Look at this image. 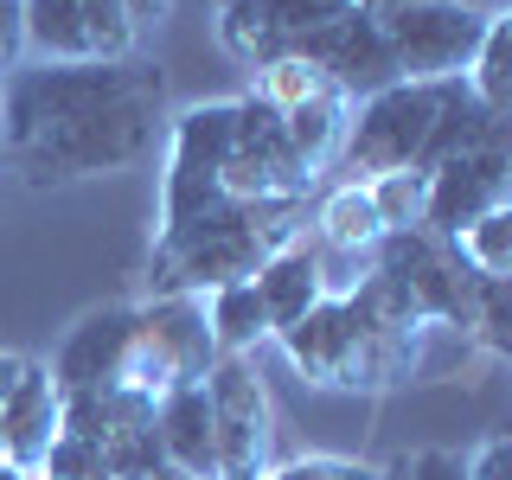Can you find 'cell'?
<instances>
[{
	"instance_id": "obj_1",
	"label": "cell",
	"mask_w": 512,
	"mask_h": 480,
	"mask_svg": "<svg viewBox=\"0 0 512 480\" xmlns=\"http://www.w3.org/2000/svg\"><path fill=\"white\" fill-rule=\"evenodd\" d=\"M308 199H224L212 212L154 231L148 288L154 295H212V288L250 282L282 244L301 237Z\"/></svg>"
},
{
	"instance_id": "obj_2",
	"label": "cell",
	"mask_w": 512,
	"mask_h": 480,
	"mask_svg": "<svg viewBox=\"0 0 512 480\" xmlns=\"http://www.w3.org/2000/svg\"><path fill=\"white\" fill-rule=\"evenodd\" d=\"M167 90V71L148 58H96V64H13L0 77V148L20 154L26 141L52 135V128L109 109L122 96Z\"/></svg>"
},
{
	"instance_id": "obj_3",
	"label": "cell",
	"mask_w": 512,
	"mask_h": 480,
	"mask_svg": "<svg viewBox=\"0 0 512 480\" xmlns=\"http://www.w3.org/2000/svg\"><path fill=\"white\" fill-rule=\"evenodd\" d=\"M160 103H167V90L122 96V103L90 109V116H77V122L52 128V135L26 141V148H20V154H7V160L26 173V186L90 180V173H116V167H128V160H141V154L154 148Z\"/></svg>"
},
{
	"instance_id": "obj_4",
	"label": "cell",
	"mask_w": 512,
	"mask_h": 480,
	"mask_svg": "<svg viewBox=\"0 0 512 480\" xmlns=\"http://www.w3.org/2000/svg\"><path fill=\"white\" fill-rule=\"evenodd\" d=\"M212 365H218V346H212V327H205V295H154L148 308H135V346H128L116 384L160 404L173 384L205 378Z\"/></svg>"
},
{
	"instance_id": "obj_5",
	"label": "cell",
	"mask_w": 512,
	"mask_h": 480,
	"mask_svg": "<svg viewBox=\"0 0 512 480\" xmlns=\"http://www.w3.org/2000/svg\"><path fill=\"white\" fill-rule=\"evenodd\" d=\"M372 269L404 288L410 308L423 314V327H461L468 333V308H474V282L480 276L461 263V250L448 244V237L423 231V224L384 231L378 250H372Z\"/></svg>"
},
{
	"instance_id": "obj_6",
	"label": "cell",
	"mask_w": 512,
	"mask_h": 480,
	"mask_svg": "<svg viewBox=\"0 0 512 480\" xmlns=\"http://www.w3.org/2000/svg\"><path fill=\"white\" fill-rule=\"evenodd\" d=\"M384 26V45L397 58L404 84H448L468 71V58L487 39V13L468 0H410L397 13H372Z\"/></svg>"
},
{
	"instance_id": "obj_7",
	"label": "cell",
	"mask_w": 512,
	"mask_h": 480,
	"mask_svg": "<svg viewBox=\"0 0 512 480\" xmlns=\"http://www.w3.org/2000/svg\"><path fill=\"white\" fill-rule=\"evenodd\" d=\"M436 109H442V84H391V90L365 96V103H352L346 148H340L346 173H359V186H365V180H378V173L416 167Z\"/></svg>"
},
{
	"instance_id": "obj_8",
	"label": "cell",
	"mask_w": 512,
	"mask_h": 480,
	"mask_svg": "<svg viewBox=\"0 0 512 480\" xmlns=\"http://www.w3.org/2000/svg\"><path fill=\"white\" fill-rule=\"evenodd\" d=\"M340 308L352 320V340H359V391H391L423 365V314L410 308V295L391 276L365 269V282L340 295Z\"/></svg>"
},
{
	"instance_id": "obj_9",
	"label": "cell",
	"mask_w": 512,
	"mask_h": 480,
	"mask_svg": "<svg viewBox=\"0 0 512 480\" xmlns=\"http://www.w3.org/2000/svg\"><path fill=\"white\" fill-rule=\"evenodd\" d=\"M231 103H192L173 116L167 173H160V231L224 205V154H231Z\"/></svg>"
},
{
	"instance_id": "obj_10",
	"label": "cell",
	"mask_w": 512,
	"mask_h": 480,
	"mask_svg": "<svg viewBox=\"0 0 512 480\" xmlns=\"http://www.w3.org/2000/svg\"><path fill=\"white\" fill-rule=\"evenodd\" d=\"M231 154H224V199H308L320 186L308 167L295 160L282 135V116L263 96H231Z\"/></svg>"
},
{
	"instance_id": "obj_11",
	"label": "cell",
	"mask_w": 512,
	"mask_h": 480,
	"mask_svg": "<svg viewBox=\"0 0 512 480\" xmlns=\"http://www.w3.org/2000/svg\"><path fill=\"white\" fill-rule=\"evenodd\" d=\"M205 397H212V436H218V480H263L269 448H276V416H269V391L250 359H218L205 372Z\"/></svg>"
},
{
	"instance_id": "obj_12",
	"label": "cell",
	"mask_w": 512,
	"mask_h": 480,
	"mask_svg": "<svg viewBox=\"0 0 512 480\" xmlns=\"http://www.w3.org/2000/svg\"><path fill=\"white\" fill-rule=\"evenodd\" d=\"M26 52L39 64L135 58V26L116 0H26Z\"/></svg>"
},
{
	"instance_id": "obj_13",
	"label": "cell",
	"mask_w": 512,
	"mask_h": 480,
	"mask_svg": "<svg viewBox=\"0 0 512 480\" xmlns=\"http://www.w3.org/2000/svg\"><path fill=\"white\" fill-rule=\"evenodd\" d=\"M288 58L314 64V71L327 77V84L340 90L346 103H365V96H378V90L404 84V77H397L391 45H384V26L372 20V13H359V7L340 13V20H327L320 32H308V39H301Z\"/></svg>"
},
{
	"instance_id": "obj_14",
	"label": "cell",
	"mask_w": 512,
	"mask_h": 480,
	"mask_svg": "<svg viewBox=\"0 0 512 480\" xmlns=\"http://www.w3.org/2000/svg\"><path fill=\"white\" fill-rule=\"evenodd\" d=\"M340 13H352V0H218V45L263 71Z\"/></svg>"
},
{
	"instance_id": "obj_15",
	"label": "cell",
	"mask_w": 512,
	"mask_h": 480,
	"mask_svg": "<svg viewBox=\"0 0 512 480\" xmlns=\"http://www.w3.org/2000/svg\"><path fill=\"white\" fill-rule=\"evenodd\" d=\"M512 205V154L506 148H480V154H461L448 167L429 173V205H423V231H436L455 244L474 218Z\"/></svg>"
},
{
	"instance_id": "obj_16",
	"label": "cell",
	"mask_w": 512,
	"mask_h": 480,
	"mask_svg": "<svg viewBox=\"0 0 512 480\" xmlns=\"http://www.w3.org/2000/svg\"><path fill=\"white\" fill-rule=\"evenodd\" d=\"M135 346V308L128 301H109V308H90L64 333V346L52 352V384L58 391H103V384L122 378V359Z\"/></svg>"
},
{
	"instance_id": "obj_17",
	"label": "cell",
	"mask_w": 512,
	"mask_h": 480,
	"mask_svg": "<svg viewBox=\"0 0 512 480\" xmlns=\"http://www.w3.org/2000/svg\"><path fill=\"white\" fill-rule=\"evenodd\" d=\"M282 359L301 372V384H320V391H359V340H352V320L340 301H314L295 327L276 333Z\"/></svg>"
},
{
	"instance_id": "obj_18",
	"label": "cell",
	"mask_w": 512,
	"mask_h": 480,
	"mask_svg": "<svg viewBox=\"0 0 512 480\" xmlns=\"http://www.w3.org/2000/svg\"><path fill=\"white\" fill-rule=\"evenodd\" d=\"M58 384L45 365H20V378H13V391L0 397V455L13 461L20 474H39L45 448H52L58 436Z\"/></svg>"
},
{
	"instance_id": "obj_19",
	"label": "cell",
	"mask_w": 512,
	"mask_h": 480,
	"mask_svg": "<svg viewBox=\"0 0 512 480\" xmlns=\"http://www.w3.org/2000/svg\"><path fill=\"white\" fill-rule=\"evenodd\" d=\"M154 429L160 448H167V468L186 480H218V436H212V397H205V378L173 384L154 404Z\"/></svg>"
},
{
	"instance_id": "obj_20",
	"label": "cell",
	"mask_w": 512,
	"mask_h": 480,
	"mask_svg": "<svg viewBox=\"0 0 512 480\" xmlns=\"http://www.w3.org/2000/svg\"><path fill=\"white\" fill-rule=\"evenodd\" d=\"M480 148H506V116H493L461 77H448L442 109H436V122H429V141H423V154H416V173H436L448 160L480 154Z\"/></svg>"
},
{
	"instance_id": "obj_21",
	"label": "cell",
	"mask_w": 512,
	"mask_h": 480,
	"mask_svg": "<svg viewBox=\"0 0 512 480\" xmlns=\"http://www.w3.org/2000/svg\"><path fill=\"white\" fill-rule=\"evenodd\" d=\"M250 288H256V301H263V314H269V340H276L282 327H295V320L308 314L314 301H327V288H320V256H314L308 237L282 244V250L250 276Z\"/></svg>"
},
{
	"instance_id": "obj_22",
	"label": "cell",
	"mask_w": 512,
	"mask_h": 480,
	"mask_svg": "<svg viewBox=\"0 0 512 480\" xmlns=\"http://www.w3.org/2000/svg\"><path fill=\"white\" fill-rule=\"evenodd\" d=\"M276 116H282V135H288V148H295V160L320 180L346 148L352 103L340 90H320V96H308V103H295V109H276Z\"/></svg>"
},
{
	"instance_id": "obj_23",
	"label": "cell",
	"mask_w": 512,
	"mask_h": 480,
	"mask_svg": "<svg viewBox=\"0 0 512 480\" xmlns=\"http://www.w3.org/2000/svg\"><path fill=\"white\" fill-rule=\"evenodd\" d=\"M205 327H212L218 359H244L250 346L269 340V314H263V301H256L250 282L212 288V295H205Z\"/></svg>"
},
{
	"instance_id": "obj_24",
	"label": "cell",
	"mask_w": 512,
	"mask_h": 480,
	"mask_svg": "<svg viewBox=\"0 0 512 480\" xmlns=\"http://www.w3.org/2000/svg\"><path fill=\"white\" fill-rule=\"evenodd\" d=\"M314 231H320V250L372 256L378 237H384V224H378V212H372V199H365V186L352 180V186H340V192H327V199H320Z\"/></svg>"
},
{
	"instance_id": "obj_25",
	"label": "cell",
	"mask_w": 512,
	"mask_h": 480,
	"mask_svg": "<svg viewBox=\"0 0 512 480\" xmlns=\"http://www.w3.org/2000/svg\"><path fill=\"white\" fill-rule=\"evenodd\" d=\"M461 84H468L493 116H512V13H487V39H480V52L468 58Z\"/></svg>"
},
{
	"instance_id": "obj_26",
	"label": "cell",
	"mask_w": 512,
	"mask_h": 480,
	"mask_svg": "<svg viewBox=\"0 0 512 480\" xmlns=\"http://www.w3.org/2000/svg\"><path fill=\"white\" fill-rule=\"evenodd\" d=\"M365 199H372V212L384 231H410V224H423V205H429V173H378V180H365Z\"/></svg>"
},
{
	"instance_id": "obj_27",
	"label": "cell",
	"mask_w": 512,
	"mask_h": 480,
	"mask_svg": "<svg viewBox=\"0 0 512 480\" xmlns=\"http://www.w3.org/2000/svg\"><path fill=\"white\" fill-rule=\"evenodd\" d=\"M455 250H461V263H468L474 276H512V205L474 218L468 231L455 237Z\"/></svg>"
},
{
	"instance_id": "obj_28",
	"label": "cell",
	"mask_w": 512,
	"mask_h": 480,
	"mask_svg": "<svg viewBox=\"0 0 512 480\" xmlns=\"http://www.w3.org/2000/svg\"><path fill=\"white\" fill-rule=\"evenodd\" d=\"M320 90H333V84L314 71V64H301V58H276V64L256 71V96H263L269 109H295V103H308V96H320Z\"/></svg>"
},
{
	"instance_id": "obj_29",
	"label": "cell",
	"mask_w": 512,
	"mask_h": 480,
	"mask_svg": "<svg viewBox=\"0 0 512 480\" xmlns=\"http://www.w3.org/2000/svg\"><path fill=\"white\" fill-rule=\"evenodd\" d=\"M39 474L45 480H103V442L58 429L52 448H45V461H39Z\"/></svg>"
},
{
	"instance_id": "obj_30",
	"label": "cell",
	"mask_w": 512,
	"mask_h": 480,
	"mask_svg": "<svg viewBox=\"0 0 512 480\" xmlns=\"http://www.w3.org/2000/svg\"><path fill=\"white\" fill-rule=\"evenodd\" d=\"M378 480H461V461L448 448H416V455H397L391 468H378Z\"/></svg>"
},
{
	"instance_id": "obj_31",
	"label": "cell",
	"mask_w": 512,
	"mask_h": 480,
	"mask_svg": "<svg viewBox=\"0 0 512 480\" xmlns=\"http://www.w3.org/2000/svg\"><path fill=\"white\" fill-rule=\"evenodd\" d=\"M461 480H512V429H493V436L461 461Z\"/></svg>"
},
{
	"instance_id": "obj_32",
	"label": "cell",
	"mask_w": 512,
	"mask_h": 480,
	"mask_svg": "<svg viewBox=\"0 0 512 480\" xmlns=\"http://www.w3.org/2000/svg\"><path fill=\"white\" fill-rule=\"evenodd\" d=\"M26 52V0H0V58L20 64Z\"/></svg>"
},
{
	"instance_id": "obj_33",
	"label": "cell",
	"mask_w": 512,
	"mask_h": 480,
	"mask_svg": "<svg viewBox=\"0 0 512 480\" xmlns=\"http://www.w3.org/2000/svg\"><path fill=\"white\" fill-rule=\"evenodd\" d=\"M263 480H340V455H301L288 468H269Z\"/></svg>"
},
{
	"instance_id": "obj_34",
	"label": "cell",
	"mask_w": 512,
	"mask_h": 480,
	"mask_svg": "<svg viewBox=\"0 0 512 480\" xmlns=\"http://www.w3.org/2000/svg\"><path fill=\"white\" fill-rule=\"evenodd\" d=\"M116 7L128 13V26H160V20H167V13H173V0H116Z\"/></svg>"
},
{
	"instance_id": "obj_35",
	"label": "cell",
	"mask_w": 512,
	"mask_h": 480,
	"mask_svg": "<svg viewBox=\"0 0 512 480\" xmlns=\"http://www.w3.org/2000/svg\"><path fill=\"white\" fill-rule=\"evenodd\" d=\"M20 365H26V359H20V352H0V397H7V391H13V378H20Z\"/></svg>"
},
{
	"instance_id": "obj_36",
	"label": "cell",
	"mask_w": 512,
	"mask_h": 480,
	"mask_svg": "<svg viewBox=\"0 0 512 480\" xmlns=\"http://www.w3.org/2000/svg\"><path fill=\"white\" fill-rule=\"evenodd\" d=\"M359 13H397V7H410V0H352Z\"/></svg>"
},
{
	"instance_id": "obj_37",
	"label": "cell",
	"mask_w": 512,
	"mask_h": 480,
	"mask_svg": "<svg viewBox=\"0 0 512 480\" xmlns=\"http://www.w3.org/2000/svg\"><path fill=\"white\" fill-rule=\"evenodd\" d=\"M0 480H32V474H20V468H13V461H0Z\"/></svg>"
},
{
	"instance_id": "obj_38",
	"label": "cell",
	"mask_w": 512,
	"mask_h": 480,
	"mask_svg": "<svg viewBox=\"0 0 512 480\" xmlns=\"http://www.w3.org/2000/svg\"><path fill=\"white\" fill-rule=\"evenodd\" d=\"M7 71H13V64H7V58H0V77H7Z\"/></svg>"
},
{
	"instance_id": "obj_39",
	"label": "cell",
	"mask_w": 512,
	"mask_h": 480,
	"mask_svg": "<svg viewBox=\"0 0 512 480\" xmlns=\"http://www.w3.org/2000/svg\"><path fill=\"white\" fill-rule=\"evenodd\" d=\"M32 480H45V474H32Z\"/></svg>"
},
{
	"instance_id": "obj_40",
	"label": "cell",
	"mask_w": 512,
	"mask_h": 480,
	"mask_svg": "<svg viewBox=\"0 0 512 480\" xmlns=\"http://www.w3.org/2000/svg\"><path fill=\"white\" fill-rule=\"evenodd\" d=\"M0 461H7V455H0Z\"/></svg>"
}]
</instances>
